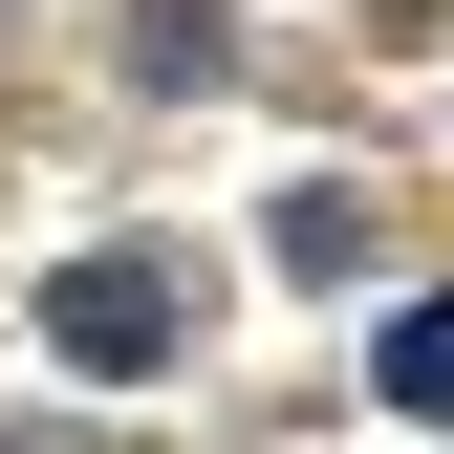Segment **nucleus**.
<instances>
[{"mask_svg": "<svg viewBox=\"0 0 454 454\" xmlns=\"http://www.w3.org/2000/svg\"><path fill=\"white\" fill-rule=\"evenodd\" d=\"M43 347L66 368H174V260H66L43 281Z\"/></svg>", "mask_w": 454, "mask_h": 454, "instance_id": "1", "label": "nucleus"}, {"mask_svg": "<svg viewBox=\"0 0 454 454\" xmlns=\"http://www.w3.org/2000/svg\"><path fill=\"white\" fill-rule=\"evenodd\" d=\"M0 454H22V433H0Z\"/></svg>", "mask_w": 454, "mask_h": 454, "instance_id": "3", "label": "nucleus"}, {"mask_svg": "<svg viewBox=\"0 0 454 454\" xmlns=\"http://www.w3.org/2000/svg\"><path fill=\"white\" fill-rule=\"evenodd\" d=\"M368 368H389V411H454V303H411V325H389Z\"/></svg>", "mask_w": 454, "mask_h": 454, "instance_id": "2", "label": "nucleus"}]
</instances>
